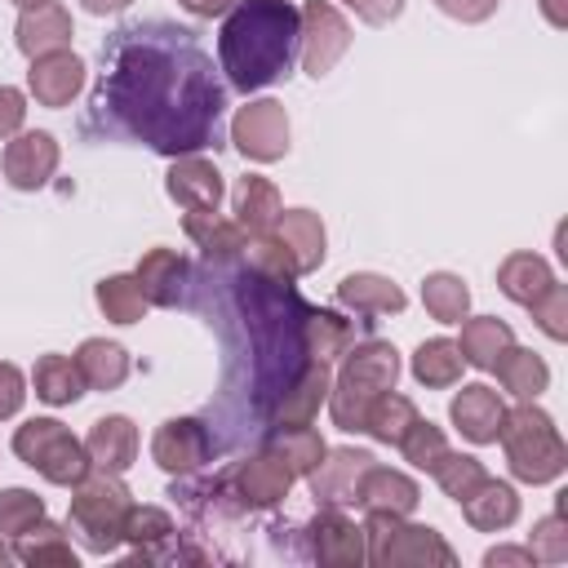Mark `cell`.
<instances>
[{"instance_id": "21", "label": "cell", "mask_w": 568, "mask_h": 568, "mask_svg": "<svg viewBox=\"0 0 568 568\" xmlns=\"http://www.w3.org/2000/svg\"><path fill=\"white\" fill-rule=\"evenodd\" d=\"M328 386H333V373L324 359H311L293 382L288 390L275 399V426H311L320 417V404L328 399Z\"/></svg>"}, {"instance_id": "48", "label": "cell", "mask_w": 568, "mask_h": 568, "mask_svg": "<svg viewBox=\"0 0 568 568\" xmlns=\"http://www.w3.org/2000/svg\"><path fill=\"white\" fill-rule=\"evenodd\" d=\"M359 22H368V27H386V22H395L399 13H404V0H342Z\"/></svg>"}, {"instance_id": "16", "label": "cell", "mask_w": 568, "mask_h": 568, "mask_svg": "<svg viewBox=\"0 0 568 568\" xmlns=\"http://www.w3.org/2000/svg\"><path fill=\"white\" fill-rule=\"evenodd\" d=\"M293 479L297 475L275 453H253V457H244L235 466V497L244 506H253V510H271V506H280L288 497Z\"/></svg>"}, {"instance_id": "11", "label": "cell", "mask_w": 568, "mask_h": 568, "mask_svg": "<svg viewBox=\"0 0 568 568\" xmlns=\"http://www.w3.org/2000/svg\"><path fill=\"white\" fill-rule=\"evenodd\" d=\"M164 191L173 204H182L186 213H213L226 195V182H222V169L204 155H182L169 164L164 173Z\"/></svg>"}, {"instance_id": "53", "label": "cell", "mask_w": 568, "mask_h": 568, "mask_svg": "<svg viewBox=\"0 0 568 568\" xmlns=\"http://www.w3.org/2000/svg\"><path fill=\"white\" fill-rule=\"evenodd\" d=\"M89 13H98V18H111V13H124L133 0H80Z\"/></svg>"}, {"instance_id": "49", "label": "cell", "mask_w": 568, "mask_h": 568, "mask_svg": "<svg viewBox=\"0 0 568 568\" xmlns=\"http://www.w3.org/2000/svg\"><path fill=\"white\" fill-rule=\"evenodd\" d=\"M435 9L453 22H488L497 13V0H435Z\"/></svg>"}, {"instance_id": "22", "label": "cell", "mask_w": 568, "mask_h": 568, "mask_svg": "<svg viewBox=\"0 0 568 568\" xmlns=\"http://www.w3.org/2000/svg\"><path fill=\"white\" fill-rule=\"evenodd\" d=\"M457 506H462V515L475 532H501L519 519V493L506 479H493V475H484Z\"/></svg>"}, {"instance_id": "30", "label": "cell", "mask_w": 568, "mask_h": 568, "mask_svg": "<svg viewBox=\"0 0 568 568\" xmlns=\"http://www.w3.org/2000/svg\"><path fill=\"white\" fill-rule=\"evenodd\" d=\"M18 546V564H31V568H75V550L67 541V528L53 524V519H36L22 537H13Z\"/></svg>"}, {"instance_id": "9", "label": "cell", "mask_w": 568, "mask_h": 568, "mask_svg": "<svg viewBox=\"0 0 568 568\" xmlns=\"http://www.w3.org/2000/svg\"><path fill=\"white\" fill-rule=\"evenodd\" d=\"M58 160H62V146L53 133L44 129H22L4 142V155H0V169H4V182L13 191H40L53 173H58Z\"/></svg>"}, {"instance_id": "42", "label": "cell", "mask_w": 568, "mask_h": 568, "mask_svg": "<svg viewBox=\"0 0 568 568\" xmlns=\"http://www.w3.org/2000/svg\"><path fill=\"white\" fill-rule=\"evenodd\" d=\"M36 519H44V497L31 488H0V537H22Z\"/></svg>"}, {"instance_id": "5", "label": "cell", "mask_w": 568, "mask_h": 568, "mask_svg": "<svg viewBox=\"0 0 568 568\" xmlns=\"http://www.w3.org/2000/svg\"><path fill=\"white\" fill-rule=\"evenodd\" d=\"M13 453L22 466H31L40 479L58 484V488H71L80 484L93 462L84 453V439L71 435V426H62L58 417H31L13 430Z\"/></svg>"}, {"instance_id": "10", "label": "cell", "mask_w": 568, "mask_h": 568, "mask_svg": "<svg viewBox=\"0 0 568 568\" xmlns=\"http://www.w3.org/2000/svg\"><path fill=\"white\" fill-rule=\"evenodd\" d=\"M311 555L324 568H359L368 564V546H364V524H355L351 515H342L337 506H324L311 519Z\"/></svg>"}, {"instance_id": "43", "label": "cell", "mask_w": 568, "mask_h": 568, "mask_svg": "<svg viewBox=\"0 0 568 568\" xmlns=\"http://www.w3.org/2000/svg\"><path fill=\"white\" fill-rule=\"evenodd\" d=\"M169 532H173V519H169L160 506H129L124 541H133L138 555H151L160 541H169Z\"/></svg>"}, {"instance_id": "26", "label": "cell", "mask_w": 568, "mask_h": 568, "mask_svg": "<svg viewBox=\"0 0 568 568\" xmlns=\"http://www.w3.org/2000/svg\"><path fill=\"white\" fill-rule=\"evenodd\" d=\"M550 284H555V271H550V262L541 253L519 248V253H506L501 266H497V288L510 302H519V306H528L532 297H541Z\"/></svg>"}, {"instance_id": "47", "label": "cell", "mask_w": 568, "mask_h": 568, "mask_svg": "<svg viewBox=\"0 0 568 568\" xmlns=\"http://www.w3.org/2000/svg\"><path fill=\"white\" fill-rule=\"evenodd\" d=\"M22 120H27V93L13 84H0V142L22 133Z\"/></svg>"}, {"instance_id": "38", "label": "cell", "mask_w": 568, "mask_h": 568, "mask_svg": "<svg viewBox=\"0 0 568 568\" xmlns=\"http://www.w3.org/2000/svg\"><path fill=\"white\" fill-rule=\"evenodd\" d=\"M302 346H306L311 359H324L328 364V359L346 355L351 324L342 315H333V311H306V320H302Z\"/></svg>"}, {"instance_id": "23", "label": "cell", "mask_w": 568, "mask_h": 568, "mask_svg": "<svg viewBox=\"0 0 568 568\" xmlns=\"http://www.w3.org/2000/svg\"><path fill=\"white\" fill-rule=\"evenodd\" d=\"M337 302L346 311H359V315H399L408 306L404 288L390 275H377V271H351V275H342Z\"/></svg>"}, {"instance_id": "35", "label": "cell", "mask_w": 568, "mask_h": 568, "mask_svg": "<svg viewBox=\"0 0 568 568\" xmlns=\"http://www.w3.org/2000/svg\"><path fill=\"white\" fill-rule=\"evenodd\" d=\"M417 417H422L417 404L390 386V390H382V395L373 399V408H368V417H364V430H368L377 444H399L404 430H408Z\"/></svg>"}, {"instance_id": "19", "label": "cell", "mask_w": 568, "mask_h": 568, "mask_svg": "<svg viewBox=\"0 0 568 568\" xmlns=\"http://www.w3.org/2000/svg\"><path fill=\"white\" fill-rule=\"evenodd\" d=\"M84 453L93 462V470H111V475H124L138 457V426L124 417V413H106L89 426L84 435Z\"/></svg>"}, {"instance_id": "41", "label": "cell", "mask_w": 568, "mask_h": 568, "mask_svg": "<svg viewBox=\"0 0 568 568\" xmlns=\"http://www.w3.org/2000/svg\"><path fill=\"white\" fill-rule=\"evenodd\" d=\"M430 475H435V484H439L453 501H462V497H466V493H470L488 470H484V462H479V457H470V453H453V448H448Z\"/></svg>"}, {"instance_id": "37", "label": "cell", "mask_w": 568, "mask_h": 568, "mask_svg": "<svg viewBox=\"0 0 568 568\" xmlns=\"http://www.w3.org/2000/svg\"><path fill=\"white\" fill-rule=\"evenodd\" d=\"M240 257H248V266H253V271H257L266 284H293V280L302 275V271H297V262H293V253L284 248V240H280L275 231L248 235Z\"/></svg>"}, {"instance_id": "40", "label": "cell", "mask_w": 568, "mask_h": 568, "mask_svg": "<svg viewBox=\"0 0 568 568\" xmlns=\"http://www.w3.org/2000/svg\"><path fill=\"white\" fill-rule=\"evenodd\" d=\"M395 448H404V462H413L417 470H435L439 466V457L448 453V439H444V430L435 426V422H426V417H417L408 430H404V439L395 444Z\"/></svg>"}, {"instance_id": "33", "label": "cell", "mask_w": 568, "mask_h": 568, "mask_svg": "<svg viewBox=\"0 0 568 568\" xmlns=\"http://www.w3.org/2000/svg\"><path fill=\"white\" fill-rule=\"evenodd\" d=\"M182 226H186V235L204 248L209 262H231V257L244 253V231L235 226V217H231V222L217 217V209H213V213H186Z\"/></svg>"}, {"instance_id": "20", "label": "cell", "mask_w": 568, "mask_h": 568, "mask_svg": "<svg viewBox=\"0 0 568 568\" xmlns=\"http://www.w3.org/2000/svg\"><path fill=\"white\" fill-rule=\"evenodd\" d=\"M368 466H373V453H364V448H328L324 462L306 475L315 501H324V506L355 501V484H359V475H364Z\"/></svg>"}, {"instance_id": "14", "label": "cell", "mask_w": 568, "mask_h": 568, "mask_svg": "<svg viewBox=\"0 0 568 568\" xmlns=\"http://www.w3.org/2000/svg\"><path fill=\"white\" fill-rule=\"evenodd\" d=\"M501 417H506V404L493 386L484 382H470L453 395L448 404V422L462 430V439L470 444H497V430H501Z\"/></svg>"}, {"instance_id": "3", "label": "cell", "mask_w": 568, "mask_h": 568, "mask_svg": "<svg viewBox=\"0 0 568 568\" xmlns=\"http://www.w3.org/2000/svg\"><path fill=\"white\" fill-rule=\"evenodd\" d=\"M399 377V351L390 342H359V346H346V359L328 386V413H333V426L346 430V435H359L364 430V417L373 408V399L382 390H390Z\"/></svg>"}, {"instance_id": "27", "label": "cell", "mask_w": 568, "mask_h": 568, "mask_svg": "<svg viewBox=\"0 0 568 568\" xmlns=\"http://www.w3.org/2000/svg\"><path fill=\"white\" fill-rule=\"evenodd\" d=\"M488 373H497L501 390H510L515 399H537V395L550 386V368H546V359H541L537 351H528V346H515V342L497 355V364H493Z\"/></svg>"}, {"instance_id": "1", "label": "cell", "mask_w": 568, "mask_h": 568, "mask_svg": "<svg viewBox=\"0 0 568 568\" xmlns=\"http://www.w3.org/2000/svg\"><path fill=\"white\" fill-rule=\"evenodd\" d=\"M217 58L240 93L284 80L297 58V9L288 0H240L217 31Z\"/></svg>"}, {"instance_id": "44", "label": "cell", "mask_w": 568, "mask_h": 568, "mask_svg": "<svg viewBox=\"0 0 568 568\" xmlns=\"http://www.w3.org/2000/svg\"><path fill=\"white\" fill-rule=\"evenodd\" d=\"M528 311H532L537 328H541L550 342H564V337H568V288H564L559 280H555L541 297H532Z\"/></svg>"}, {"instance_id": "25", "label": "cell", "mask_w": 568, "mask_h": 568, "mask_svg": "<svg viewBox=\"0 0 568 568\" xmlns=\"http://www.w3.org/2000/svg\"><path fill=\"white\" fill-rule=\"evenodd\" d=\"M231 204H235V226H240L244 235H262V231H271L275 217H280V209H284L280 186H275L271 178H262V173H244V178L235 182Z\"/></svg>"}, {"instance_id": "2", "label": "cell", "mask_w": 568, "mask_h": 568, "mask_svg": "<svg viewBox=\"0 0 568 568\" xmlns=\"http://www.w3.org/2000/svg\"><path fill=\"white\" fill-rule=\"evenodd\" d=\"M497 439H501L506 466L519 484H555L568 470V444H564L555 417L546 408H537V399H519L515 408H506Z\"/></svg>"}, {"instance_id": "29", "label": "cell", "mask_w": 568, "mask_h": 568, "mask_svg": "<svg viewBox=\"0 0 568 568\" xmlns=\"http://www.w3.org/2000/svg\"><path fill=\"white\" fill-rule=\"evenodd\" d=\"M75 368L89 390H115L129 377V351L106 337H84L75 351Z\"/></svg>"}, {"instance_id": "12", "label": "cell", "mask_w": 568, "mask_h": 568, "mask_svg": "<svg viewBox=\"0 0 568 568\" xmlns=\"http://www.w3.org/2000/svg\"><path fill=\"white\" fill-rule=\"evenodd\" d=\"M209 457V430L195 417H169L151 435V462L169 475H191Z\"/></svg>"}, {"instance_id": "8", "label": "cell", "mask_w": 568, "mask_h": 568, "mask_svg": "<svg viewBox=\"0 0 568 568\" xmlns=\"http://www.w3.org/2000/svg\"><path fill=\"white\" fill-rule=\"evenodd\" d=\"M231 142L253 164H275L288 155V111L275 98H253L231 120Z\"/></svg>"}, {"instance_id": "13", "label": "cell", "mask_w": 568, "mask_h": 568, "mask_svg": "<svg viewBox=\"0 0 568 568\" xmlns=\"http://www.w3.org/2000/svg\"><path fill=\"white\" fill-rule=\"evenodd\" d=\"M84 89V62L80 53L71 49H53V53H40L31 58V71H27V93L40 102V106H71V98Z\"/></svg>"}, {"instance_id": "7", "label": "cell", "mask_w": 568, "mask_h": 568, "mask_svg": "<svg viewBox=\"0 0 568 568\" xmlns=\"http://www.w3.org/2000/svg\"><path fill=\"white\" fill-rule=\"evenodd\" d=\"M351 49V22L337 13L333 0H306L297 9V53L306 75H328Z\"/></svg>"}, {"instance_id": "52", "label": "cell", "mask_w": 568, "mask_h": 568, "mask_svg": "<svg viewBox=\"0 0 568 568\" xmlns=\"http://www.w3.org/2000/svg\"><path fill=\"white\" fill-rule=\"evenodd\" d=\"M537 4H541V18H546L555 31L568 27V4H564V0H537Z\"/></svg>"}, {"instance_id": "28", "label": "cell", "mask_w": 568, "mask_h": 568, "mask_svg": "<svg viewBox=\"0 0 568 568\" xmlns=\"http://www.w3.org/2000/svg\"><path fill=\"white\" fill-rule=\"evenodd\" d=\"M515 342V328L506 324V320H497V315H466L462 320V337H457V351H462V359L470 364V368H493L497 364V355L506 351Z\"/></svg>"}, {"instance_id": "55", "label": "cell", "mask_w": 568, "mask_h": 568, "mask_svg": "<svg viewBox=\"0 0 568 568\" xmlns=\"http://www.w3.org/2000/svg\"><path fill=\"white\" fill-rule=\"evenodd\" d=\"M18 9H36V4H44V0H13Z\"/></svg>"}, {"instance_id": "18", "label": "cell", "mask_w": 568, "mask_h": 568, "mask_svg": "<svg viewBox=\"0 0 568 568\" xmlns=\"http://www.w3.org/2000/svg\"><path fill=\"white\" fill-rule=\"evenodd\" d=\"M271 231L284 240V248L293 253V262H297L302 275H311V271L324 266V257H328V231H324V217L315 209H280V217H275Z\"/></svg>"}, {"instance_id": "34", "label": "cell", "mask_w": 568, "mask_h": 568, "mask_svg": "<svg viewBox=\"0 0 568 568\" xmlns=\"http://www.w3.org/2000/svg\"><path fill=\"white\" fill-rule=\"evenodd\" d=\"M422 306H426V315L439 320V324H462V320L470 315V288H466V280L453 275V271H430V275L422 280Z\"/></svg>"}, {"instance_id": "54", "label": "cell", "mask_w": 568, "mask_h": 568, "mask_svg": "<svg viewBox=\"0 0 568 568\" xmlns=\"http://www.w3.org/2000/svg\"><path fill=\"white\" fill-rule=\"evenodd\" d=\"M0 564H18V550H9V546H0Z\"/></svg>"}, {"instance_id": "4", "label": "cell", "mask_w": 568, "mask_h": 568, "mask_svg": "<svg viewBox=\"0 0 568 568\" xmlns=\"http://www.w3.org/2000/svg\"><path fill=\"white\" fill-rule=\"evenodd\" d=\"M129 506V488L111 470H89L80 484H71V528L98 555H111L124 541Z\"/></svg>"}, {"instance_id": "17", "label": "cell", "mask_w": 568, "mask_h": 568, "mask_svg": "<svg viewBox=\"0 0 568 568\" xmlns=\"http://www.w3.org/2000/svg\"><path fill=\"white\" fill-rule=\"evenodd\" d=\"M71 9L58 4V0H44L36 9H22L18 13V27H13V40L22 49V58H40V53H53V49H71Z\"/></svg>"}, {"instance_id": "39", "label": "cell", "mask_w": 568, "mask_h": 568, "mask_svg": "<svg viewBox=\"0 0 568 568\" xmlns=\"http://www.w3.org/2000/svg\"><path fill=\"white\" fill-rule=\"evenodd\" d=\"M271 453H275L293 475H311V470L324 462L328 444H324L320 430H311V426H284V430L271 439Z\"/></svg>"}, {"instance_id": "6", "label": "cell", "mask_w": 568, "mask_h": 568, "mask_svg": "<svg viewBox=\"0 0 568 568\" xmlns=\"http://www.w3.org/2000/svg\"><path fill=\"white\" fill-rule=\"evenodd\" d=\"M368 564L377 568H453L457 550L430 524H404V515H368L364 524Z\"/></svg>"}, {"instance_id": "36", "label": "cell", "mask_w": 568, "mask_h": 568, "mask_svg": "<svg viewBox=\"0 0 568 568\" xmlns=\"http://www.w3.org/2000/svg\"><path fill=\"white\" fill-rule=\"evenodd\" d=\"M93 302H98V311L111 320V324H138L142 315H146V297H142V284L133 280V275H106V280H98V288H93Z\"/></svg>"}, {"instance_id": "31", "label": "cell", "mask_w": 568, "mask_h": 568, "mask_svg": "<svg viewBox=\"0 0 568 568\" xmlns=\"http://www.w3.org/2000/svg\"><path fill=\"white\" fill-rule=\"evenodd\" d=\"M31 386H36V399H44L53 408L75 404L84 395V377L75 368V355H58V351L40 355L36 368H31Z\"/></svg>"}, {"instance_id": "15", "label": "cell", "mask_w": 568, "mask_h": 568, "mask_svg": "<svg viewBox=\"0 0 568 568\" xmlns=\"http://www.w3.org/2000/svg\"><path fill=\"white\" fill-rule=\"evenodd\" d=\"M422 501V488L404 475V470H390V466H368L355 484V506L364 515H413Z\"/></svg>"}, {"instance_id": "51", "label": "cell", "mask_w": 568, "mask_h": 568, "mask_svg": "<svg viewBox=\"0 0 568 568\" xmlns=\"http://www.w3.org/2000/svg\"><path fill=\"white\" fill-rule=\"evenodd\" d=\"M191 18H217V13H231L240 0H178Z\"/></svg>"}, {"instance_id": "50", "label": "cell", "mask_w": 568, "mask_h": 568, "mask_svg": "<svg viewBox=\"0 0 568 568\" xmlns=\"http://www.w3.org/2000/svg\"><path fill=\"white\" fill-rule=\"evenodd\" d=\"M484 564H488V568H510V564L532 568L537 559H532V550H528V546H493V550L484 555Z\"/></svg>"}, {"instance_id": "45", "label": "cell", "mask_w": 568, "mask_h": 568, "mask_svg": "<svg viewBox=\"0 0 568 568\" xmlns=\"http://www.w3.org/2000/svg\"><path fill=\"white\" fill-rule=\"evenodd\" d=\"M528 550H532V559H541V564H564V559H568V524H564L559 510H555V515H541V519L532 524Z\"/></svg>"}, {"instance_id": "24", "label": "cell", "mask_w": 568, "mask_h": 568, "mask_svg": "<svg viewBox=\"0 0 568 568\" xmlns=\"http://www.w3.org/2000/svg\"><path fill=\"white\" fill-rule=\"evenodd\" d=\"M133 280L142 284V297H146L151 306H178L182 284H186V257H182L178 248L155 244V248L142 253Z\"/></svg>"}, {"instance_id": "46", "label": "cell", "mask_w": 568, "mask_h": 568, "mask_svg": "<svg viewBox=\"0 0 568 568\" xmlns=\"http://www.w3.org/2000/svg\"><path fill=\"white\" fill-rule=\"evenodd\" d=\"M22 399H27V377H22V368L9 364V359H0V422L18 417Z\"/></svg>"}, {"instance_id": "32", "label": "cell", "mask_w": 568, "mask_h": 568, "mask_svg": "<svg viewBox=\"0 0 568 568\" xmlns=\"http://www.w3.org/2000/svg\"><path fill=\"white\" fill-rule=\"evenodd\" d=\"M462 351L453 337H426L417 351H413V377L426 386V390H444V386H457L462 382Z\"/></svg>"}]
</instances>
